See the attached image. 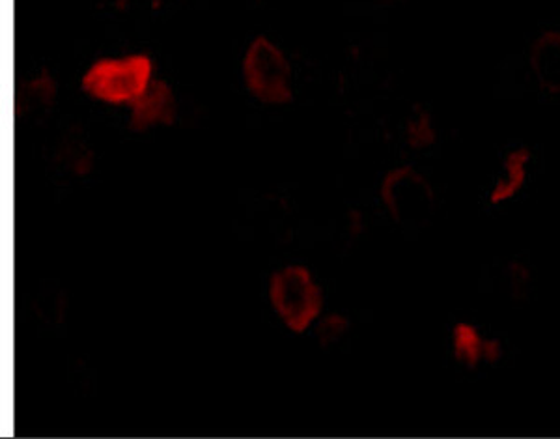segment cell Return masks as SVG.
Wrapping results in <instances>:
<instances>
[{
    "mask_svg": "<svg viewBox=\"0 0 560 439\" xmlns=\"http://www.w3.org/2000/svg\"><path fill=\"white\" fill-rule=\"evenodd\" d=\"M153 62L148 55L97 60L83 77V90L89 96L124 105L139 100L152 83Z\"/></svg>",
    "mask_w": 560,
    "mask_h": 439,
    "instance_id": "cell-1",
    "label": "cell"
},
{
    "mask_svg": "<svg viewBox=\"0 0 560 439\" xmlns=\"http://www.w3.org/2000/svg\"><path fill=\"white\" fill-rule=\"evenodd\" d=\"M271 305L293 333H305L318 319L324 296L313 275L303 266H288L271 277Z\"/></svg>",
    "mask_w": 560,
    "mask_h": 439,
    "instance_id": "cell-2",
    "label": "cell"
},
{
    "mask_svg": "<svg viewBox=\"0 0 560 439\" xmlns=\"http://www.w3.org/2000/svg\"><path fill=\"white\" fill-rule=\"evenodd\" d=\"M380 198L396 224L427 221L435 210L433 185L424 174L409 165L396 166L385 174Z\"/></svg>",
    "mask_w": 560,
    "mask_h": 439,
    "instance_id": "cell-3",
    "label": "cell"
},
{
    "mask_svg": "<svg viewBox=\"0 0 560 439\" xmlns=\"http://www.w3.org/2000/svg\"><path fill=\"white\" fill-rule=\"evenodd\" d=\"M292 68L284 53L264 36L250 44L243 60V77L253 96L269 105H282L292 100Z\"/></svg>",
    "mask_w": 560,
    "mask_h": 439,
    "instance_id": "cell-4",
    "label": "cell"
},
{
    "mask_svg": "<svg viewBox=\"0 0 560 439\" xmlns=\"http://www.w3.org/2000/svg\"><path fill=\"white\" fill-rule=\"evenodd\" d=\"M527 62L538 89L560 96V28H546L530 42Z\"/></svg>",
    "mask_w": 560,
    "mask_h": 439,
    "instance_id": "cell-5",
    "label": "cell"
},
{
    "mask_svg": "<svg viewBox=\"0 0 560 439\" xmlns=\"http://www.w3.org/2000/svg\"><path fill=\"white\" fill-rule=\"evenodd\" d=\"M176 118V97L165 81H152L147 92L131 103L129 128L147 131L153 126H171Z\"/></svg>",
    "mask_w": 560,
    "mask_h": 439,
    "instance_id": "cell-6",
    "label": "cell"
},
{
    "mask_svg": "<svg viewBox=\"0 0 560 439\" xmlns=\"http://www.w3.org/2000/svg\"><path fill=\"white\" fill-rule=\"evenodd\" d=\"M533 163V150L527 145L510 148L501 163V174L497 176L488 193V203L493 208L512 203L525 189L528 182V166Z\"/></svg>",
    "mask_w": 560,
    "mask_h": 439,
    "instance_id": "cell-7",
    "label": "cell"
},
{
    "mask_svg": "<svg viewBox=\"0 0 560 439\" xmlns=\"http://www.w3.org/2000/svg\"><path fill=\"white\" fill-rule=\"evenodd\" d=\"M485 333L467 320H459L451 330V351L456 365L465 370H478L485 365Z\"/></svg>",
    "mask_w": 560,
    "mask_h": 439,
    "instance_id": "cell-8",
    "label": "cell"
},
{
    "mask_svg": "<svg viewBox=\"0 0 560 439\" xmlns=\"http://www.w3.org/2000/svg\"><path fill=\"white\" fill-rule=\"evenodd\" d=\"M440 140L438 128L433 124V116L427 107L415 105L413 113L406 124V142L415 152H424L435 147Z\"/></svg>",
    "mask_w": 560,
    "mask_h": 439,
    "instance_id": "cell-9",
    "label": "cell"
},
{
    "mask_svg": "<svg viewBox=\"0 0 560 439\" xmlns=\"http://www.w3.org/2000/svg\"><path fill=\"white\" fill-rule=\"evenodd\" d=\"M504 279H506V288H509V298L512 303L522 305L525 301L530 300L533 285H535V274L527 262L520 258H510L504 264Z\"/></svg>",
    "mask_w": 560,
    "mask_h": 439,
    "instance_id": "cell-10",
    "label": "cell"
},
{
    "mask_svg": "<svg viewBox=\"0 0 560 439\" xmlns=\"http://www.w3.org/2000/svg\"><path fill=\"white\" fill-rule=\"evenodd\" d=\"M52 97H55V83H52L51 77L44 73L38 79H34L33 83L26 84L25 89H21L18 113L31 115V113H36L39 107H49Z\"/></svg>",
    "mask_w": 560,
    "mask_h": 439,
    "instance_id": "cell-11",
    "label": "cell"
},
{
    "mask_svg": "<svg viewBox=\"0 0 560 439\" xmlns=\"http://www.w3.org/2000/svg\"><path fill=\"white\" fill-rule=\"evenodd\" d=\"M350 330V320L340 316V314H331L318 325V337L324 346L335 344L342 338Z\"/></svg>",
    "mask_w": 560,
    "mask_h": 439,
    "instance_id": "cell-12",
    "label": "cell"
},
{
    "mask_svg": "<svg viewBox=\"0 0 560 439\" xmlns=\"http://www.w3.org/2000/svg\"><path fill=\"white\" fill-rule=\"evenodd\" d=\"M504 359V343L499 337H485V365L495 367Z\"/></svg>",
    "mask_w": 560,
    "mask_h": 439,
    "instance_id": "cell-13",
    "label": "cell"
},
{
    "mask_svg": "<svg viewBox=\"0 0 560 439\" xmlns=\"http://www.w3.org/2000/svg\"><path fill=\"white\" fill-rule=\"evenodd\" d=\"M103 2H107L108 7L116 8V10H124L128 7L129 0H103Z\"/></svg>",
    "mask_w": 560,
    "mask_h": 439,
    "instance_id": "cell-14",
    "label": "cell"
}]
</instances>
